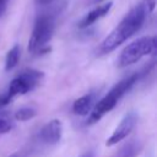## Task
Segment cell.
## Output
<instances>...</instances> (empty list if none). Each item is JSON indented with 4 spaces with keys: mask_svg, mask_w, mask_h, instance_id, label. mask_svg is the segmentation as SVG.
<instances>
[{
    "mask_svg": "<svg viewBox=\"0 0 157 157\" xmlns=\"http://www.w3.org/2000/svg\"><path fill=\"white\" fill-rule=\"evenodd\" d=\"M147 15L148 13L141 2L132 7L114 27V29L103 39L98 48L99 53L108 54L117 49L119 45H121L124 42H126L129 38H131L136 32L140 31Z\"/></svg>",
    "mask_w": 157,
    "mask_h": 157,
    "instance_id": "obj_1",
    "label": "cell"
},
{
    "mask_svg": "<svg viewBox=\"0 0 157 157\" xmlns=\"http://www.w3.org/2000/svg\"><path fill=\"white\" fill-rule=\"evenodd\" d=\"M137 80H139V74L135 72V74H131L128 77L120 80L118 83H115L110 88V91L93 105L92 110L88 114V119H87L86 124L92 125V124L97 123L98 120H101L103 118V115H105L108 112H110L117 105V103L121 99V97L131 90V87L137 82Z\"/></svg>",
    "mask_w": 157,
    "mask_h": 157,
    "instance_id": "obj_2",
    "label": "cell"
},
{
    "mask_svg": "<svg viewBox=\"0 0 157 157\" xmlns=\"http://www.w3.org/2000/svg\"><path fill=\"white\" fill-rule=\"evenodd\" d=\"M55 29V20L52 15L43 13L34 21V26L28 40V52L40 55L49 50L48 44L53 38Z\"/></svg>",
    "mask_w": 157,
    "mask_h": 157,
    "instance_id": "obj_3",
    "label": "cell"
},
{
    "mask_svg": "<svg viewBox=\"0 0 157 157\" xmlns=\"http://www.w3.org/2000/svg\"><path fill=\"white\" fill-rule=\"evenodd\" d=\"M156 37H141L130 44H128L120 53L118 58V66L126 67L137 63L141 58L150 55L156 52Z\"/></svg>",
    "mask_w": 157,
    "mask_h": 157,
    "instance_id": "obj_4",
    "label": "cell"
},
{
    "mask_svg": "<svg viewBox=\"0 0 157 157\" xmlns=\"http://www.w3.org/2000/svg\"><path fill=\"white\" fill-rule=\"evenodd\" d=\"M44 74L39 70L34 69H26L20 75H17L9 85L7 91L5 92L7 97L12 101L16 96L26 94L31 91H33L42 81Z\"/></svg>",
    "mask_w": 157,
    "mask_h": 157,
    "instance_id": "obj_5",
    "label": "cell"
},
{
    "mask_svg": "<svg viewBox=\"0 0 157 157\" xmlns=\"http://www.w3.org/2000/svg\"><path fill=\"white\" fill-rule=\"evenodd\" d=\"M136 123H137V114L134 110L126 113L124 115V118L120 120V123L117 125V128L114 129L112 135L105 141V145L107 146H113V145H117L118 142L123 141L125 137H128L131 134Z\"/></svg>",
    "mask_w": 157,
    "mask_h": 157,
    "instance_id": "obj_6",
    "label": "cell"
},
{
    "mask_svg": "<svg viewBox=\"0 0 157 157\" xmlns=\"http://www.w3.org/2000/svg\"><path fill=\"white\" fill-rule=\"evenodd\" d=\"M63 135V125L59 119H53L44 124L38 132V137L47 145H55L60 141Z\"/></svg>",
    "mask_w": 157,
    "mask_h": 157,
    "instance_id": "obj_7",
    "label": "cell"
},
{
    "mask_svg": "<svg viewBox=\"0 0 157 157\" xmlns=\"http://www.w3.org/2000/svg\"><path fill=\"white\" fill-rule=\"evenodd\" d=\"M112 5L113 2L109 1V2H105V4H102V5H98L96 9H93L92 11H90L78 23V27L80 28H87L90 26H92L94 22H97L98 20H101L102 17H104L105 15H108V12L110 11L112 9Z\"/></svg>",
    "mask_w": 157,
    "mask_h": 157,
    "instance_id": "obj_8",
    "label": "cell"
},
{
    "mask_svg": "<svg viewBox=\"0 0 157 157\" xmlns=\"http://www.w3.org/2000/svg\"><path fill=\"white\" fill-rule=\"evenodd\" d=\"M96 97H97L96 92H90V93H86L82 97L77 98L72 103V112L76 115H81V117L88 115L90 112L92 110L93 105H94Z\"/></svg>",
    "mask_w": 157,
    "mask_h": 157,
    "instance_id": "obj_9",
    "label": "cell"
},
{
    "mask_svg": "<svg viewBox=\"0 0 157 157\" xmlns=\"http://www.w3.org/2000/svg\"><path fill=\"white\" fill-rule=\"evenodd\" d=\"M18 60H20V47H18V44H15L7 52V54H6V58H5V70L6 71L12 70L18 64Z\"/></svg>",
    "mask_w": 157,
    "mask_h": 157,
    "instance_id": "obj_10",
    "label": "cell"
},
{
    "mask_svg": "<svg viewBox=\"0 0 157 157\" xmlns=\"http://www.w3.org/2000/svg\"><path fill=\"white\" fill-rule=\"evenodd\" d=\"M37 115V110L34 108H31V107H23L21 109H18L13 118L16 120H20V121H27V120H31L32 118H34Z\"/></svg>",
    "mask_w": 157,
    "mask_h": 157,
    "instance_id": "obj_11",
    "label": "cell"
},
{
    "mask_svg": "<svg viewBox=\"0 0 157 157\" xmlns=\"http://www.w3.org/2000/svg\"><path fill=\"white\" fill-rule=\"evenodd\" d=\"M13 126H15V121L10 117V114L1 113L0 114V135L11 131L13 129Z\"/></svg>",
    "mask_w": 157,
    "mask_h": 157,
    "instance_id": "obj_12",
    "label": "cell"
},
{
    "mask_svg": "<svg viewBox=\"0 0 157 157\" xmlns=\"http://www.w3.org/2000/svg\"><path fill=\"white\" fill-rule=\"evenodd\" d=\"M137 153H139L137 147L132 142H128L119 150V152L117 153L115 157H136Z\"/></svg>",
    "mask_w": 157,
    "mask_h": 157,
    "instance_id": "obj_13",
    "label": "cell"
},
{
    "mask_svg": "<svg viewBox=\"0 0 157 157\" xmlns=\"http://www.w3.org/2000/svg\"><path fill=\"white\" fill-rule=\"evenodd\" d=\"M141 4L144 5V7L146 9L147 13H152L155 11V7H156V4H157V0H142Z\"/></svg>",
    "mask_w": 157,
    "mask_h": 157,
    "instance_id": "obj_14",
    "label": "cell"
},
{
    "mask_svg": "<svg viewBox=\"0 0 157 157\" xmlns=\"http://www.w3.org/2000/svg\"><path fill=\"white\" fill-rule=\"evenodd\" d=\"M10 102H11V99L7 97V94H6L5 92H4V93H0V108L7 105Z\"/></svg>",
    "mask_w": 157,
    "mask_h": 157,
    "instance_id": "obj_15",
    "label": "cell"
},
{
    "mask_svg": "<svg viewBox=\"0 0 157 157\" xmlns=\"http://www.w3.org/2000/svg\"><path fill=\"white\" fill-rule=\"evenodd\" d=\"M7 1L9 0H0V17L5 13L6 7H7Z\"/></svg>",
    "mask_w": 157,
    "mask_h": 157,
    "instance_id": "obj_16",
    "label": "cell"
},
{
    "mask_svg": "<svg viewBox=\"0 0 157 157\" xmlns=\"http://www.w3.org/2000/svg\"><path fill=\"white\" fill-rule=\"evenodd\" d=\"M52 1H54V0H37V2L40 4V5H48V4H50Z\"/></svg>",
    "mask_w": 157,
    "mask_h": 157,
    "instance_id": "obj_17",
    "label": "cell"
},
{
    "mask_svg": "<svg viewBox=\"0 0 157 157\" xmlns=\"http://www.w3.org/2000/svg\"><path fill=\"white\" fill-rule=\"evenodd\" d=\"M80 157H93V153H92V152H86V153H83V155L80 156Z\"/></svg>",
    "mask_w": 157,
    "mask_h": 157,
    "instance_id": "obj_18",
    "label": "cell"
},
{
    "mask_svg": "<svg viewBox=\"0 0 157 157\" xmlns=\"http://www.w3.org/2000/svg\"><path fill=\"white\" fill-rule=\"evenodd\" d=\"M102 1H104V0H92L93 4H99V2H102Z\"/></svg>",
    "mask_w": 157,
    "mask_h": 157,
    "instance_id": "obj_19",
    "label": "cell"
},
{
    "mask_svg": "<svg viewBox=\"0 0 157 157\" xmlns=\"http://www.w3.org/2000/svg\"><path fill=\"white\" fill-rule=\"evenodd\" d=\"M9 157H20V156H18V153H13V155H11V156H9Z\"/></svg>",
    "mask_w": 157,
    "mask_h": 157,
    "instance_id": "obj_20",
    "label": "cell"
}]
</instances>
